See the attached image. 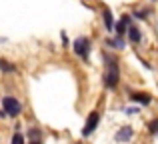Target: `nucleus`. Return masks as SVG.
Listing matches in <instances>:
<instances>
[{
	"mask_svg": "<svg viewBox=\"0 0 158 144\" xmlns=\"http://www.w3.org/2000/svg\"><path fill=\"white\" fill-rule=\"evenodd\" d=\"M98 122H100V112H98V110H92V112L88 114V118H86V122H84V128H82V136H84V138L92 136V132L96 130Z\"/></svg>",
	"mask_w": 158,
	"mask_h": 144,
	"instance_id": "20e7f679",
	"label": "nucleus"
},
{
	"mask_svg": "<svg viewBox=\"0 0 158 144\" xmlns=\"http://www.w3.org/2000/svg\"><path fill=\"white\" fill-rule=\"evenodd\" d=\"M130 100L136 102V104L148 106V104L152 102V96H150V94H146V92H132V94H130Z\"/></svg>",
	"mask_w": 158,
	"mask_h": 144,
	"instance_id": "0eeeda50",
	"label": "nucleus"
},
{
	"mask_svg": "<svg viewBox=\"0 0 158 144\" xmlns=\"http://www.w3.org/2000/svg\"><path fill=\"white\" fill-rule=\"evenodd\" d=\"M2 110L6 112V116L16 118L22 114V102L16 96H2Z\"/></svg>",
	"mask_w": 158,
	"mask_h": 144,
	"instance_id": "f03ea898",
	"label": "nucleus"
},
{
	"mask_svg": "<svg viewBox=\"0 0 158 144\" xmlns=\"http://www.w3.org/2000/svg\"><path fill=\"white\" fill-rule=\"evenodd\" d=\"M152 2H156V0H152Z\"/></svg>",
	"mask_w": 158,
	"mask_h": 144,
	"instance_id": "aec40b11",
	"label": "nucleus"
},
{
	"mask_svg": "<svg viewBox=\"0 0 158 144\" xmlns=\"http://www.w3.org/2000/svg\"><path fill=\"white\" fill-rule=\"evenodd\" d=\"M148 130H150V134H158V118L148 124Z\"/></svg>",
	"mask_w": 158,
	"mask_h": 144,
	"instance_id": "2eb2a0df",
	"label": "nucleus"
},
{
	"mask_svg": "<svg viewBox=\"0 0 158 144\" xmlns=\"http://www.w3.org/2000/svg\"><path fill=\"white\" fill-rule=\"evenodd\" d=\"M26 142V138L22 136V132L20 130H16L14 134H12V140H10V144H24Z\"/></svg>",
	"mask_w": 158,
	"mask_h": 144,
	"instance_id": "f8f14e48",
	"label": "nucleus"
},
{
	"mask_svg": "<svg viewBox=\"0 0 158 144\" xmlns=\"http://www.w3.org/2000/svg\"><path fill=\"white\" fill-rule=\"evenodd\" d=\"M120 22H124V24H126V26H130V22H132L130 14H124V16H122V20H120Z\"/></svg>",
	"mask_w": 158,
	"mask_h": 144,
	"instance_id": "dca6fc26",
	"label": "nucleus"
},
{
	"mask_svg": "<svg viewBox=\"0 0 158 144\" xmlns=\"http://www.w3.org/2000/svg\"><path fill=\"white\" fill-rule=\"evenodd\" d=\"M0 70L6 74H12V72H16V66L12 62H8V60H0Z\"/></svg>",
	"mask_w": 158,
	"mask_h": 144,
	"instance_id": "9b49d317",
	"label": "nucleus"
},
{
	"mask_svg": "<svg viewBox=\"0 0 158 144\" xmlns=\"http://www.w3.org/2000/svg\"><path fill=\"white\" fill-rule=\"evenodd\" d=\"M28 144H44V132L38 126L28 128Z\"/></svg>",
	"mask_w": 158,
	"mask_h": 144,
	"instance_id": "39448f33",
	"label": "nucleus"
},
{
	"mask_svg": "<svg viewBox=\"0 0 158 144\" xmlns=\"http://www.w3.org/2000/svg\"><path fill=\"white\" fill-rule=\"evenodd\" d=\"M132 136H134V130H132L130 126H122V128H118V132L114 134V140L116 142H128V140H132Z\"/></svg>",
	"mask_w": 158,
	"mask_h": 144,
	"instance_id": "423d86ee",
	"label": "nucleus"
},
{
	"mask_svg": "<svg viewBox=\"0 0 158 144\" xmlns=\"http://www.w3.org/2000/svg\"><path fill=\"white\" fill-rule=\"evenodd\" d=\"M102 18H104V28L108 32H112L114 30V16H112L110 8H104V10H102Z\"/></svg>",
	"mask_w": 158,
	"mask_h": 144,
	"instance_id": "1a4fd4ad",
	"label": "nucleus"
},
{
	"mask_svg": "<svg viewBox=\"0 0 158 144\" xmlns=\"http://www.w3.org/2000/svg\"><path fill=\"white\" fill-rule=\"evenodd\" d=\"M132 16L138 18V20H146L148 18V10H146V8H142V10H134V14H132Z\"/></svg>",
	"mask_w": 158,
	"mask_h": 144,
	"instance_id": "4468645a",
	"label": "nucleus"
},
{
	"mask_svg": "<svg viewBox=\"0 0 158 144\" xmlns=\"http://www.w3.org/2000/svg\"><path fill=\"white\" fill-rule=\"evenodd\" d=\"M60 40H62V44H68V38H66V34H64V32L60 34Z\"/></svg>",
	"mask_w": 158,
	"mask_h": 144,
	"instance_id": "a211bd4d",
	"label": "nucleus"
},
{
	"mask_svg": "<svg viewBox=\"0 0 158 144\" xmlns=\"http://www.w3.org/2000/svg\"><path fill=\"white\" fill-rule=\"evenodd\" d=\"M106 46H110V48H116V50H122V48H126V42H124V38H106Z\"/></svg>",
	"mask_w": 158,
	"mask_h": 144,
	"instance_id": "9d476101",
	"label": "nucleus"
},
{
	"mask_svg": "<svg viewBox=\"0 0 158 144\" xmlns=\"http://www.w3.org/2000/svg\"><path fill=\"white\" fill-rule=\"evenodd\" d=\"M0 118H6V112H4L2 108H0Z\"/></svg>",
	"mask_w": 158,
	"mask_h": 144,
	"instance_id": "6ab92c4d",
	"label": "nucleus"
},
{
	"mask_svg": "<svg viewBox=\"0 0 158 144\" xmlns=\"http://www.w3.org/2000/svg\"><path fill=\"white\" fill-rule=\"evenodd\" d=\"M114 30H116V36H118V38H122V36L126 34V32H124V30H126V24H124V22L114 24Z\"/></svg>",
	"mask_w": 158,
	"mask_h": 144,
	"instance_id": "ddd939ff",
	"label": "nucleus"
},
{
	"mask_svg": "<svg viewBox=\"0 0 158 144\" xmlns=\"http://www.w3.org/2000/svg\"><path fill=\"white\" fill-rule=\"evenodd\" d=\"M72 50H74V54H76L78 58L88 60L90 50H92V42H90V38H86V36H78V38L72 42Z\"/></svg>",
	"mask_w": 158,
	"mask_h": 144,
	"instance_id": "7ed1b4c3",
	"label": "nucleus"
},
{
	"mask_svg": "<svg viewBox=\"0 0 158 144\" xmlns=\"http://www.w3.org/2000/svg\"><path fill=\"white\" fill-rule=\"evenodd\" d=\"M126 34H128V40H130L132 44H140V42H142V32H140L136 26H128Z\"/></svg>",
	"mask_w": 158,
	"mask_h": 144,
	"instance_id": "6e6552de",
	"label": "nucleus"
},
{
	"mask_svg": "<svg viewBox=\"0 0 158 144\" xmlns=\"http://www.w3.org/2000/svg\"><path fill=\"white\" fill-rule=\"evenodd\" d=\"M102 60H104L106 64V70H104V86L110 90H114L116 86L120 84V66H118V60H116V56L108 54V52H104L102 54Z\"/></svg>",
	"mask_w": 158,
	"mask_h": 144,
	"instance_id": "f257e3e1",
	"label": "nucleus"
},
{
	"mask_svg": "<svg viewBox=\"0 0 158 144\" xmlns=\"http://www.w3.org/2000/svg\"><path fill=\"white\" fill-rule=\"evenodd\" d=\"M124 112H126V114H136V112H138V108H126Z\"/></svg>",
	"mask_w": 158,
	"mask_h": 144,
	"instance_id": "f3484780",
	"label": "nucleus"
}]
</instances>
